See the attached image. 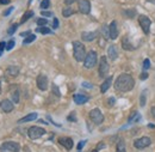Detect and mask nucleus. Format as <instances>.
<instances>
[{"mask_svg": "<svg viewBox=\"0 0 155 152\" xmlns=\"http://www.w3.org/2000/svg\"><path fill=\"white\" fill-rule=\"evenodd\" d=\"M122 47H123V49H125V50H134V49H135L134 46L131 44V42L129 41L128 36H124V37H123V40H122Z\"/></svg>", "mask_w": 155, "mask_h": 152, "instance_id": "6ab92c4d", "label": "nucleus"}, {"mask_svg": "<svg viewBox=\"0 0 155 152\" xmlns=\"http://www.w3.org/2000/svg\"><path fill=\"white\" fill-rule=\"evenodd\" d=\"M45 24H48V19H45V18L37 19V25H38V26H44Z\"/></svg>", "mask_w": 155, "mask_h": 152, "instance_id": "f704fd0d", "label": "nucleus"}, {"mask_svg": "<svg viewBox=\"0 0 155 152\" xmlns=\"http://www.w3.org/2000/svg\"><path fill=\"white\" fill-rule=\"evenodd\" d=\"M31 17H34V11H26V12L23 15V17H21V20H20V23H25L28 19H30Z\"/></svg>", "mask_w": 155, "mask_h": 152, "instance_id": "393cba45", "label": "nucleus"}, {"mask_svg": "<svg viewBox=\"0 0 155 152\" xmlns=\"http://www.w3.org/2000/svg\"><path fill=\"white\" fill-rule=\"evenodd\" d=\"M10 2H11V0H0V5H7Z\"/></svg>", "mask_w": 155, "mask_h": 152, "instance_id": "de8ad7c7", "label": "nucleus"}, {"mask_svg": "<svg viewBox=\"0 0 155 152\" xmlns=\"http://www.w3.org/2000/svg\"><path fill=\"white\" fill-rule=\"evenodd\" d=\"M73 13H74V10H73L72 7H64V9L62 10V15H63V17H71Z\"/></svg>", "mask_w": 155, "mask_h": 152, "instance_id": "a878e982", "label": "nucleus"}, {"mask_svg": "<svg viewBox=\"0 0 155 152\" xmlns=\"http://www.w3.org/2000/svg\"><path fill=\"white\" fill-rule=\"evenodd\" d=\"M15 44H16V42H15L13 40H10V41L7 42V44H6V50H11V49L15 47Z\"/></svg>", "mask_w": 155, "mask_h": 152, "instance_id": "72a5a7b5", "label": "nucleus"}, {"mask_svg": "<svg viewBox=\"0 0 155 152\" xmlns=\"http://www.w3.org/2000/svg\"><path fill=\"white\" fill-rule=\"evenodd\" d=\"M124 15H125L128 18H134L136 16V11L135 10H125V11H124Z\"/></svg>", "mask_w": 155, "mask_h": 152, "instance_id": "c756f323", "label": "nucleus"}, {"mask_svg": "<svg viewBox=\"0 0 155 152\" xmlns=\"http://www.w3.org/2000/svg\"><path fill=\"white\" fill-rule=\"evenodd\" d=\"M73 98H74V102L77 103V104H85L86 102H88V99H90V97L86 95H81V94H77V95L73 96Z\"/></svg>", "mask_w": 155, "mask_h": 152, "instance_id": "dca6fc26", "label": "nucleus"}, {"mask_svg": "<svg viewBox=\"0 0 155 152\" xmlns=\"http://www.w3.org/2000/svg\"><path fill=\"white\" fill-rule=\"evenodd\" d=\"M91 152H98L97 150H93V151H91Z\"/></svg>", "mask_w": 155, "mask_h": 152, "instance_id": "6e6d98bb", "label": "nucleus"}, {"mask_svg": "<svg viewBox=\"0 0 155 152\" xmlns=\"http://www.w3.org/2000/svg\"><path fill=\"white\" fill-rule=\"evenodd\" d=\"M30 35H31V31H24V33L20 34L21 37H28V36H30Z\"/></svg>", "mask_w": 155, "mask_h": 152, "instance_id": "37998d69", "label": "nucleus"}, {"mask_svg": "<svg viewBox=\"0 0 155 152\" xmlns=\"http://www.w3.org/2000/svg\"><path fill=\"white\" fill-rule=\"evenodd\" d=\"M111 84H112V77H107V78L104 80V83L101 84V86H100V92H101V94H105V92L110 89Z\"/></svg>", "mask_w": 155, "mask_h": 152, "instance_id": "f3484780", "label": "nucleus"}, {"mask_svg": "<svg viewBox=\"0 0 155 152\" xmlns=\"http://www.w3.org/2000/svg\"><path fill=\"white\" fill-rule=\"evenodd\" d=\"M20 145L15 141H6L1 144L0 146V152H19Z\"/></svg>", "mask_w": 155, "mask_h": 152, "instance_id": "20e7f679", "label": "nucleus"}, {"mask_svg": "<svg viewBox=\"0 0 155 152\" xmlns=\"http://www.w3.org/2000/svg\"><path fill=\"white\" fill-rule=\"evenodd\" d=\"M97 33L96 31H91V33H87V31H84L82 34H81V38L84 40V41H86V42H91V41H93L94 38L97 37Z\"/></svg>", "mask_w": 155, "mask_h": 152, "instance_id": "a211bd4d", "label": "nucleus"}, {"mask_svg": "<svg viewBox=\"0 0 155 152\" xmlns=\"http://www.w3.org/2000/svg\"><path fill=\"white\" fill-rule=\"evenodd\" d=\"M35 40H36V35H30V36H28V37L23 41V43H24V44H28V43L34 42Z\"/></svg>", "mask_w": 155, "mask_h": 152, "instance_id": "7c9ffc66", "label": "nucleus"}, {"mask_svg": "<svg viewBox=\"0 0 155 152\" xmlns=\"http://www.w3.org/2000/svg\"><path fill=\"white\" fill-rule=\"evenodd\" d=\"M73 55L77 61H84L86 57V49L85 46L80 41H74L73 42Z\"/></svg>", "mask_w": 155, "mask_h": 152, "instance_id": "f03ea898", "label": "nucleus"}, {"mask_svg": "<svg viewBox=\"0 0 155 152\" xmlns=\"http://www.w3.org/2000/svg\"><path fill=\"white\" fill-rule=\"evenodd\" d=\"M45 133H47L45 130L42 128V127H38V126H34V127H30L28 130V135L32 140H36V139H38L41 136H43Z\"/></svg>", "mask_w": 155, "mask_h": 152, "instance_id": "39448f33", "label": "nucleus"}, {"mask_svg": "<svg viewBox=\"0 0 155 152\" xmlns=\"http://www.w3.org/2000/svg\"><path fill=\"white\" fill-rule=\"evenodd\" d=\"M0 57H1V52H0Z\"/></svg>", "mask_w": 155, "mask_h": 152, "instance_id": "4d7b16f0", "label": "nucleus"}, {"mask_svg": "<svg viewBox=\"0 0 155 152\" xmlns=\"http://www.w3.org/2000/svg\"><path fill=\"white\" fill-rule=\"evenodd\" d=\"M137 20H138V24H140V26L142 28L143 33H144L146 35H148L149 31H150V24H152V20L148 18L147 16H144V15H140Z\"/></svg>", "mask_w": 155, "mask_h": 152, "instance_id": "0eeeda50", "label": "nucleus"}, {"mask_svg": "<svg viewBox=\"0 0 155 152\" xmlns=\"http://www.w3.org/2000/svg\"><path fill=\"white\" fill-rule=\"evenodd\" d=\"M17 28H18V24H13V25H11L10 29L7 30V34H8V35H12V34L17 30Z\"/></svg>", "mask_w": 155, "mask_h": 152, "instance_id": "473e14b6", "label": "nucleus"}, {"mask_svg": "<svg viewBox=\"0 0 155 152\" xmlns=\"http://www.w3.org/2000/svg\"><path fill=\"white\" fill-rule=\"evenodd\" d=\"M74 1H77V0H64V2H66L67 5H71V4H73Z\"/></svg>", "mask_w": 155, "mask_h": 152, "instance_id": "8fccbe9b", "label": "nucleus"}, {"mask_svg": "<svg viewBox=\"0 0 155 152\" xmlns=\"http://www.w3.org/2000/svg\"><path fill=\"white\" fill-rule=\"evenodd\" d=\"M19 73V67L17 66H10L6 70V76L8 77H17Z\"/></svg>", "mask_w": 155, "mask_h": 152, "instance_id": "aec40b11", "label": "nucleus"}, {"mask_svg": "<svg viewBox=\"0 0 155 152\" xmlns=\"http://www.w3.org/2000/svg\"><path fill=\"white\" fill-rule=\"evenodd\" d=\"M85 144H86V140H81V141H80V143H79V144H78V150H79V151H80V150H81V149H82V147H84V145H85Z\"/></svg>", "mask_w": 155, "mask_h": 152, "instance_id": "ea45409f", "label": "nucleus"}, {"mask_svg": "<svg viewBox=\"0 0 155 152\" xmlns=\"http://www.w3.org/2000/svg\"><path fill=\"white\" fill-rule=\"evenodd\" d=\"M37 119V113H30L26 116H24L23 119L18 120V123H24V122H30V121H34Z\"/></svg>", "mask_w": 155, "mask_h": 152, "instance_id": "412c9836", "label": "nucleus"}, {"mask_svg": "<svg viewBox=\"0 0 155 152\" xmlns=\"http://www.w3.org/2000/svg\"><path fill=\"white\" fill-rule=\"evenodd\" d=\"M109 33H110V38H111V40H116V38L118 37L119 31H118V26H117L116 20L111 22V24L109 25Z\"/></svg>", "mask_w": 155, "mask_h": 152, "instance_id": "ddd939ff", "label": "nucleus"}, {"mask_svg": "<svg viewBox=\"0 0 155 152\" xmlns=\"http://www.w3.org/2000/svg\"><path fill=\"white\" fill-rule=\"evenodd\" d=\"M41 15L44 16V17H51V16H53V12H49V11H42Z\"/></svg>", "mask_w": 155, "mask_h": 152, "instance_id": "4c0bfd02", "label": "nucleus"}, {"mask_svg": "<svg viewBox=\"0 0 155 152\" xmlns=\"http://www.w3.org/2000/svg\"><path fill=\"white\" fill-rule=\"evenodd\" d=\"M107 103H109V105H110V107H112V105L115 104V98H110V99L107 101Z\"/></svg>", "mask_w": 155, "mask_h": 152, "instance_id": "49530a36", "label": "nucleus"}, {"mask_svg": "<svg viewBox=\"0 0 155 152\" xmlns=\"http://www.w3.org/2000/svg\"><path fill=\"white\" fill-rule=\"evenodd\" d=\"M68 120H69V121H77V117H75V113H74V112L69 114V116H68Z\"/></svg>", "mask_w": 155, "mask_h": 152, "instance_id": "a19ab883", "label": "nucleus"}, {"mask_svg": "<svg viewBox=\"0 0 155 152\" xmlns=\"http://www.w3.org/2000/svg\"><path fill=\"white\" fill-rule=\"evenodd\" d=\"M13 10H15V7H8V9H7V10H6V11H5V12H4L2 15H4L5 17H6V16H8V15H10V13H11V12H12Z\"/></svg>", "mask_w": 155, "mask_h": 152, "instance_id": "58836bf2", "label": "nucleus"}, {"mask_svg": "<svg viewBox=\"0 0 155 152\" xmlns=\"http://www.w3.org/2000/svg\"><path fill=\"white\" fill-rule=\"evenodd\" d=\"M97 60H98V55L94 50L88 52V53L86 54L85 60H84V66H85V68H88V70H90V68H93V67L96 66V64H97Z\"/></svg>", "mask_w": 155, "mask_h": 152, "instance_id": "7ed1b4c3", "label": "nucleus"}, {"mask_svg": "<svg viewBox=\"0 0 155 152\" xmlns=\"http://www.w3.org/2000/svg\"><path fill=\"white\" fill-rule=\"evenodd\" d=\"M147 77H148V74L144 72V73H142V74H141V77H140V78H141L142 80H144V79H147Z\"/></svg>", "mask_w": 155, "mask_h": 152, "instance_id": "09e8293b", "label": "nucleus"}, {"mask_svg": "<svg viewBox=\"0 0 155 152\" xmlns=\"http://www.w3.org/2000/svg\"><path fill=\"white\" fill-rule=\"evenodd\" d=\"M100 31H101V34H103V36H104L105 40H109V38H110V33H109V26H107V25L104 24V25L101 26V30H100Z\"/></svg>", "mask_w": 155, "mask_h": 152, "instance_id": "b1692460", "label": "nucleus"}, {"mask_svg": "<svg viewBox=\"0 0 155 152\" xmlns=\"http://www.w3.org/2000/svg\"><path fill=\"white\" fill-rule=\"evenodd\" d=\"M116 152H127V150H125V144H124V140H123V139H120V140L117 143Z\"/></svg>", "mask_w": 155, "mask_h": 152, "instance_id": "5701e85b", "label": "nucleus"}, {"mask_svg": "<svg viewBox=\"0 0 155 152\" xmlns=\"http://www.w3.org/2000/svg\"><path fill=\"white\" fill-rule=\"evenodd\" d=\"M140 119H141V117H140L138 113H137V112H134L133 114L129 116V122H130V123H131V122H137Z\"/></svg>", "mask_w": 155, "mask_h": 152, "instance_id": "bb28decb", "label": "nucleus"}, {"mask_svg": "<svg viewBox=\"0 0 155 152\" xmlns=\"http://www.w3.org/2000/svg\"><path fill=\"white\" fill-rule=\"evenodd\" d=\"M109 70H110V66H109L107 59H106V57H101L100 61H99V70H98L99 77L100 78H105L109 73Z\"/></svg>", "mask_w": 155, "mask_h": 152, "instance_id": "423d86ee", "label": "nucleus"}, {"mask_svg": "<svg viewBox=\"0 0 155 152\" xmlns=\"http://www.w3.org/2000/svg\"><path fill=\"white\" fill-rule=\"evenodd\" d=\"M104 146H105V145H104V143H99V145H98V150H100V149H103V147H104Z\"/></svg>", "mask_w": 155, "mask_h": 152, "instance_id": "3c124183", "label": "nucleus"}, {"mask_svg": "<svg viewBox=\"0 0 155 152\" xmlns=\"http://www.w3.org/2000/svg\"><path fill=\"white\" fill-rule=\"evenodd\" d=\"M82 86H85V88H87V89L93 88V85H92V84H90V83H87V81H84V83H82Z\"/></svg>", "mask_w": 155, "mask_h": 152, "instance_id": "c03bdc74", "label": "nucleus"}, {"mask_svg": "<svg viewBox=\"0 0 155 152\" xmlns=\"http://www.w3.org/2000/svg\"><path fill=\"white\" fill-rule=\"evenodd\" d=\"M58 19L54 18V20H53V29H58Z\"/></svg>", "mask_w": 155, "mask_h": 152, "instance_id": "79ce46f5", "label": "nucleus"}, {"mask_svg": "<svg viewBox=\"0 0 155 152\" xmlns=\"http://www.w3.org/2000/svg\"><path fill=\"white\" fill-rule=\"evenodd\" d=\"M0 107L2 109L4 113H11L13 110V103L10 101V99H4L1 103H0Z\"/></svg>", "mask_w": 155, "mask_h": 152, "instance_id": "4468645a", "label": "nucleus"}, {"mask_svg": "<svg viewBox=\"0 0 155 152\" xmlns=\"http://www.w3.org/2000/svg\"><path fill=\"white\" fill-rule=\"evenodd\" d=\"M152 115H153V117L155 119V107H153V108H152Z\"/></svg>", "mask_w": 155, "mask_h": 152, "instance_id": "603ef678", "label": "nucleus"}, {"mask_svg": "<svg viewBox=\"0 0 155 152\" xmlns=\"http://www.w3.org/2000/svg\"><path fill=\"white\" fill-rule=\"evenodd\" d=\"M49 6H50V0H42V2H41V9L45 10V9H48Z\"/></svg>", "mask_w": 155, "mask_h": 152, "instance_id": "2f4dec72", "label": "nucleus"}, {"mask_svg": "<svg viewBox=\"0 0 155 152\" xmlns=\"http://www.w3.org/2000/svg\"><path fill=\"white\" fill-rule=\"evenodd\" d=\"M0 94H1V83H0Z\"/></svg>", "mask_w": 155, "mask_h": 152, "instance_id": "5fc2aeb1", "label": "nucleus"}, {"mask_svg": "<svg viewBox=\"0 0 155 152\" xmlns=\"http://www.w3.org/2000/svg\"><path fill=\"white\" fill-rule=\"evenodd\" d=\"M51 90H53V94H55V96H56V97H60V96H61V94H60V90H58V88L55 85V84H53V85H51Z\"/></svg>", "mask_w": 155, "mask_h": 152, "instance_id": "c9c22d12", "label": "nucleus"}, {"mask_svg": "<svg viewBox=\"0 0 155 152\" xmlns=\"http://www.w3.org/2000/svg\"><path fill=\"white\" fill-rule=\"evenodd\" d=\"M149 67H150V61H149V59H146V60L143 61V70L147 71Z\"/></svg>", "mask_w": 155, "mask_h": 152, "instance_id": "e433bc0d", "label": "nucleus"}, {"mask_svg": "<svg viewBox=\"0 0 155 152\" xmlns=\"http://www.w3.org/2000/svg\"><path fill=\"white\" fill-rule=\"evenodd\" d=\"M148 127H150V128H154L155 126H154V125H152V123H149V125H148Z\"/></svg>", "mask_w": 155, "mask_h": 152, "instance_id": "864d4df0", "label": "nucleus"}, {"mask_svg": "<svg viewBox=\"0 0 155 152\" xmlns=\"http://www.w3.org/2000/svg\"><path fill=\"white\" fill-rule=\"evenodd\" d=\"M37 31L41 33V34H43V35L51 34V29H49V28H47V26H39L38 29H37Z\"/></svg>", "mask_w": 155, "mask_h": 152, "instance_id": "cd10ccee", "label": "nucleus"}, {"mask_svg": "<svg viewBox=\"0 0 155 152\" xmlns=\"http://www.w3.org/2000/svg\"><path fill=\"white\" fill-rule=\"evenodd\" d=\"M79 11L84 15H88L91 12V2L88 0H79Z\"/></svg>", "mask_w": 155, "mask_h": 152, "instance_id": "9d476101", "label": "nucleus"}, {"mask_svg": "<svg viewBox=\"0 0 155 152\" xmlns=\"http://www.w3.org/2000/svg\"><path fill=\"white\" fill-rule=\"evenodd\" d=\"M58 143L66 149V150H72L73 149V139L72 138H68V136H61L58 138Z\"/></svg>", "mask_w": 155, "mask_h": 152, "instance_id": "f8f14e48", "label": "nucleus"}, {"mask_svg": "<svg viewBox=\"0 0 155 152\" xmlns=\"http://www.w3.org/2000/svg\"><path fill=\"white\" fill-rule=\"evenodd\" d=\"M4 49H6V43L5 42H0V52H2Z\"/></svg>", "mask_w": 155, "mask_h": 152, "instance_id": "a18cd8bd", "label": "nucleus"}, {"mask_svg": "<svg viewBox=\"0 0 155 152\" xmlns=\"http://www.w3.org/2000/svg\"><path fill=\"white\" fill-rule=\"evenodd\" d=\"M107 55H109V57L111 60H116L117 57H118V49H117V47L115 44L109 46V48H107Z\"/></svg>", "mask_w": 155, "mask_h": 152, "instance_id": "2eb2a0df", "label": "nucleus"}, {"mask_svg": "<svg viewBox=\"0 0 155 152\" xmlns=\"http://www.w3.org/2000/svg\"><path fill=\"white\" fill-rule=\"evenodd\" d=\"M147 94H148V90H143L142 94L140 96V105L143 108L146 107V99H147Z\"/></svg>", "mask_w": 155, "mask_h": 152, "instance_id": "4be33fe9", "label": "nucleus"}, {"mask_svg": "<svg viewBox=\"0 0 155 152\" xmlns=\"http://www.w3.org/2000/svg\"><path fill=\"white\" fill-rule=\"evenodd\" d=\"M12 99H13V103H18L19 102V91H18L17 88H16L15 91H12Z\"/></svg>", "mask_w": 155, "mask_h": 152, "instance_id": "c85d7f7f", "label": "nucleus"}, {"mask_svg": "<svg viewBox=\"0 0 155 152\" xmlns=\"http://www.w3.org/2000/svg\"><path fill=\"white\" fill-rule=\"evenodd\" d=\"M36 83H37V86H38L39 90L42 91H45L48 89V78L44 74H39L36 79Z\"/></svg>", "mask_w": 155, "mask_h": 152, "instance_id": "9b49d317", "label": "nucleus"}, {"mask_svg": "<svg viewBox=\"0 0 155 152\" xmlns=\"http://www.w3.org/2000/svg\"><path fill=\"white\" fill-rule=\"evenodd\" d=\"M150 144H152V140L148 136H142V138L136 139L135 141H134V146H135L136 149H140V150L150 146Z\"/></svg>", "mask_w": 155, "mask_h": 152, "instance_id": "6e6552de", "label": "nucleus"}, {"mask_svg": "<svg viewBox=\"0 0 155 152\" xmlns=\"http://www.w3.org/2000/svg\"><path fill=\"white\" fill-rule=\"evenodd\" d=\"M134 86H135V80L128 73L119 74L115 81V89L118 92H128V91L133 90Z\"/></svg>", "mask_w": 155, "mask_h": 152, "instance_id": "f257e3e1", "label": "nucleus"}, {"mask_svg": "<svg viewBox=\"0 0 155 152\" xmlns=\"http://www.w3.org/2000/svg\"><path fill=\"white\" fill-rule=\"evenodd\" d=\"M90 119L96 123V125H100V123H103V121H104V115L103 113L99 110V109H92L91 112H90Z\"/></svg>", "mask_w": 155, "mask_h": 152, "instance_id": "1a4fd4ad", "label": "nucleus"}]
</instances>
